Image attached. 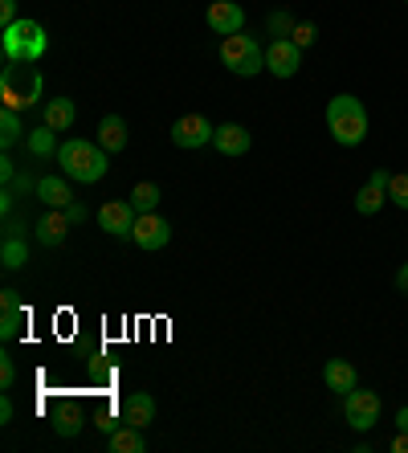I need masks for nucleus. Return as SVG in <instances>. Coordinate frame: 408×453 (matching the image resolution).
Masks as SVG:
<instances>
[{
    "label": "nucleus",
    "mask_w": 408,
    "mask_h": 453,
    "mask_svg": "<svg viewBox=\"0 0 408 453\" xmlns=\"http://www.w3.org/2000/svg\"><path fill=\"white\" fill-rule=\"evenodd\" d=\"M58 164L70 180L78 184H98V180L111 172V151L103 143H90V139H65L62 148H58Z\"/></svg>",
    "instance_id": "1"
},
{
    "label": "nucleus",
    "mask_w": 408,
    "mask_h": 453,
    "mask_svg": "<svg viewBox=\"0 0 408 453\" xmlns=\"http://www.w3.org/2000/svg\"><path fill=\"white\" fill-rule=\"evenodd\" d=\"M327 131L339 148H359L367 139V106L356 95H335L327 103Z\"/></svg>",
    "instance_id": "2"
},
{
    "label": "nucleus",
    "mask_w": 408,
    "mask_h": 453,
    "mask_svg": "<svg viewBox=\"0 0 408 453\" xmlns=\"http://www.w3.org/2000/svg\"><path fill=\"white\" fill-rule=\"evenodd\" d=\"M0 45H4V62H42L45 50H50V37H45L42 21H12L9 29H0Z\"/></svg>",
    "instance_id": "3"
},
{
    "label": "nucleus",
    "mask_w": 408,
    "mask_h": 453,
    "mask_svg": "<svg viewBox=\"0 0 408 453\" xmlns=\"http://www.w3.org/2000/svg\"><path fill=\"white\" fill-rule=\"evenodd\" d=\"M0 98H4L9 111H29V106H37V98H42V74H37V65H25V62L4 65V74H0Z\"/></svg>",
    "instance_id": "4"
},
{
    "label": "nucleus",
    "mask_w": 408,
    "mask_h": 453,
    "mask_svg": "<svg viewBox=\"0 0 408 453\" xmlns=\"http://www.w3.org/2000/svg\"><path fill=\"white\" fill-rule=\"evenodd\" d=\"M220 62L237 78H258L266 70V50L253 33H229V37H220Z\"/></svg>",
    "instance_id": "5"
},
{
    "label": "nucleus",
    "mask_w": 408,
    "mask_h": 453,
    "mask_svg": "<svg viewBox=\"0 0 408 453\" xmlns=\"http://www.w3.org/2000/svg\"><path fill=\"white\" fill-rule=\"evenodd\" d=\"M343 417H347V425H351L356 433L376 429L380 425V396L376 392H367V388H351L343 396Z\"/></svg>",
    "instance_id": "6"
},
{
    "label": "nucleus",
    "mask_w": 408,
    "mask_h": 453,
    "mask_svg": "<svg viewBox=\"0 0 408 453\" xmlns=\"http://www.w3.org/2000/svg\"><path fill=\"white\" fill-rule=\"evenodd\" d=\"M212 135H217V123H209L204 115H180L172 123V143L184 151H196L204 143H212Z\"/></svg>",
    "instance_id": "7"
},
{
    "label": "nucleus",
    "mask_w": 408,
    "mask_h": 453,
    "mask_svg": "<svg viewBox=\"0 0 408 453\" xmlns=\"http://www.w3.org/2000/svg\"><path fill=\"white\" fill-rule=\"evenodd\" d=\"M266 70H270L273 78H294L303 70V50H298L290 37H273V42L266 45Z\"/></svg>",
    "instance_id": "8"
},
{
    "label": "nucleus",
    "mask_w": 408,
    "mask_h": 453,
    "mask_svg": "<svg viewBox=\"0 0 408 453\" xmlns=\"http://www.w3.org/2000/svg\"><path fill=\"white\" fill-rule=\"evenodd\" d=\"M135 221H139V212L131 201H106L103 209H98V229L111 233V237H131Z\"/></svg>",
    "instance_id": "9"
},
{
    "label": "nucleus",
    "mask_w": 408,
    "mask_h": 453,
    "mask_svg": "<svg viewBox=\"0 0 408 453\" xmlns=\"http://www.w3.org/2000/svg\"><path fill=\"white\" fill-rule=\"evenodd\" d=\"M131 242H135L139 250L156 253V250H164V245L172 242V225L164 221L159 212H139V221H135V233H131Z\"/></svg>",
    "instance_id": "10"
},
{
    "label": "nucleus",
    "mask_w": 408,
    "mask_h": 453,
    "mask_svg": "<svg viewBox=\"0 0 408 453\" xmlns=\"http://www.w3.org/2000/svg\"><path fill=\"white\" fill-rule=\"evenodd\" d=\"M204 21H209L212 33L229 37V33H241V25H245V9H241L237 0H212L209 12H204Z\"/></svg>",
    "instance_id": "11"
},
{
    "label": "nucleus",
    "mask_w": 408,
    "mask_h": 453,
    "mask_svg": "<svg viewBox=\"0 0 408 453\" xmlns=\"http://www.w3.org/2000/svg\"><path fill=\"white\" fill-rule=\"evenodd\" d=\"M119 409H123V425H135V429L156 425V396L151 392H131Z\"/></svg>",
    "instance_id": "12"
},
{
    "label": "nucleus",
    "mask_w": 408,
    "mask_h": 453,
    "mask_svg": "<svg viewBox=\"0 0 408 453\" xmlns=\"http://www.w3.org/2000/svg\"><path fill=\"white\" fill-rule=\"evenodd\" d=\"M37 201L45 204V209H65V204L73 201V188H70V176H42L37 180V192H33Z\"/></svg>",
    "instance_id": "13"
},
{
    "label": "nucleus",
    "mask_w": 408,
    "mask_h": 453,
    "mask_svg": "<svg viewBox=\"0 0 408 453\" xmlns=\"http://www.w3.org/2000/svg\"><path fill=\"white\" fill-rule=\"evenodd\" d=\"M250 143L253 139H250V131H245L241 123H220L217 135H212V148H217L220 156H245Z\"/></svg>",
    "instance_id": "14"
},
{
    "label": "nucleus",
    "mask_w": 408,
    "mask_h": 453,
    "mask_svg": "<svg viewBox=\"0 0 408 453\" xmlns=\"http://www.w3.org/2000/svg\"><path fill=\"white\" fill-rule=\"evenodd\" d=\"M323 384L331 392H339V396H347L351 388H359V376H356V368H351V359H327L323 364Z\"/></svg>",
    "instance_id": "15"
},
{
    "label": "nucleus",
    "mask_w": 408,
    "mask_h": 453,
    "mask_svg": "<svg viewBox=\"0 0 408 453\" xmlns=\"http://www.w3.org/2000/svg\"><path fill=\"white\" fill-rule=\"evenodd\" d=\"M65 233H70V217H65V209H50L42 221H37V242L50 245V250L65 242Z\"/></svg>",
    "instance_id": "16"
},
{
    "label": "nucleus",
    "mask_w": 408,
    "mask_h": 453,
    "mask_svg": "<svg viewBox=\"0 0 408 453\" xmlns=\"http://www.w3.org/2000/svg\"><path fill=\"white\" fill-rule=\"evenodd\" d=\"M98 143H103L111 156H119V151L127 148V139H131V131H127V123H123V115H106L103 123H98Z\"/></svg>",
    "instance_id": "17"
},
{
    "label": "nucleus",
    "mask_w": 408,
    "mask_h": 453,
    "mask_svg": "<svg viewBox=\"0 0 408 453\" xmlns=\"http://www.w3.org/2000/svg\"><path fill=\"white\" fill-rule=\"evenodd\" d=\"M73 119H78L73 98H50V103H45V127H53V131H70Z\"/></svg>",
    "instance_id": "18"
},
{
    "label": "nucleus",
    "mask_w": 408,
    "mask_h": 453,
    "mask_svg": "<svg viewBox=\"0 0 408 453\" xmlns=\"http://www.w3.org/2000/svg\"><path fill=\"white\" fill-rule=\"evenodd\" d=\"M25 148H29L33 159H50V156H58L62 143H58V131H53V127H37V131L25 135Z\"/></svg>",
    "instance_id": "19"
},
{
    "label": "nucleus",
    "mask_w": 408,
    "mask_h": 453,
    "mask_svg": "<svg viewBox=\"0 0 408 453\" xmlns=\"http://www.w3.org/2000/svg\"><path fill=\"white\" fill-rule=\"evenodd\" d=\"M143 449H147V437L135 425H123V429L111 433V453H143Z\"/></svg>",
    "instance_id": "20"
},
{
    "label": "nucleus",
    "mask_w": 408,
    "mask_h": 453,
    "mask_svg": "<svg viewBox=\"0 0 408 453\" xmlns=\"http://www.w3.org/2000/svg\"><path fill=\"white\" fill-rule=\"evenodd\" d=\"M25 262H29L25 237H4V242H0V265H4V270H21Z\"/></svg>",
    "instance_id": "21"
},
{
    "label": "nucleus",
    "mask_w": 408,
    "mask_h": 453,
    "mask_svg": "<svg viewBox=\"0 0 408 453\" xmlns=\"http://www.w3.org/2000/svg\"><path fill=\"white\" fill-rule=\"evenodd\" d=\"M21 135H25V123H21V111H0V148L9 151L12 143H21Z\"/></svg>",
    "instance_id": "22"
},
{
    "label": "nucleus",
    "mask_w": 408,
    "mask_h": 453,
    "mask_svg": "<svg viewBox=\"0 0 408 453\" xmlns=\"http://www.w3.org/2000/svg\"><path fill=\"white\" fill-rule=\"evenodd\" d=\"M159 196H164V192H159V184H151V180H139L127 201L135 204V212H156L159 209Z\"/></svg>",
    "instance_id": "23"
},
{
    "label": "nucleus",
    "mask_w": 408,
    "mask_h": 453,
    "mask_svg": "<svg viewBox=\"0 0 408 453\" xmlns=\"http://www.w3.org/2000/svg\"><path fill=\"white\" fill-rule=\"evenodd\" d=\"M384 201H388L384 188H376V184H364V188L356 192V212H359V217H376V212L384 209Z\"/></svg>",
    "instance_id": "24"
},
{
    "label": "nucleus",
    "mask_w": 408,
    "mask_h": 453,
    "mask_svg": "<svg viewBox=\"0 0 408 453\" xmlns=\"http://www.w3.org/2000/svg\"><path fill=\"white\" fill-rule=\"evenodd\" d=\"M53 429H58V437H78L82 433V409L62 404V409L53 412Z\"/></svg>",
    "instance_id": "25"
},
{
    "label": "nucleus",
    "mask_w": 408,
    "mask_h": 453,
    "mask_svg": "<svg viewBox=\"0 0 408 453\" xmlns=\"http://www.w3.org/2000/svg\"><path fill=\"white\" fill-rule=\"evenodd\" d=\"M25 323H29V311H25V303L21 306H9V311H4V319H0V339H4V343H9V339H17Z\"/></svg>",
    "instance_id": "26"
},
{
    "label": "nucleus",
    "mask_w": 408,
    "mask_h": 453,
    "mask_svg": "<svg viewBox=\"0 0 408 453\" xmlns=\"http://www.w3.org/2000/svg\"><path fill=\"white\" fill-rule=\"evenodd\" d=\"M388 201L408 212V172H396V176H392V184H388Z\"/></svg>",
    "instance_id": "27"
},
{
    "label": "nucleus",
    "mask_w": 408,
    "mask_h": 453,
    "mask_svg": "<svg viewBox=\"0 0 408 453\" xmlns=\"http://www.w3.org/2000/svg\"><path fill=\"white\" fill-rule=\"evenodd\" d=\"M314 37H319V29H314L311 21H298V25H294V33H290V42L298 45V50H306V45H314Z\"/></svg>",
    "instance_id": "28"
},
{
    "label": "nucleus",
    "mask_w": 408,
    "mask_h": 453,
    "mask_svg": "<svg viewBox=\"0 0 408 453\" xmlns=\"http://www.w3.org/2000/svg\"><path fill=\"white\" fill-rule=\"evenodd\" d=\"M4 188H12V196H29V192H37V180H33L29 172H17Z\"/></svg>",
    "instance_id": "29"
},
{
    "label": "nucleus",
    "mask_w": 408,
    "mask_h": 453,
    "mask_svg": "<svg viewBox=\"0 0 408 453\" xmlns=\"http://www.w3.org/2000/svg\"><path fill=\"white\" fill-rule=\"evenodd\" d=\"M294 25H298V21H294L290 12H273V17H270V29L278 33V37H290V33H294Z\"/></svg>",
    "instance_id": "30"
},
{
    "label": "nucleus",
    "mask_w": 408,
    "mask_h": 453,
    "mask_svg": "<svg viewBox=\"0 0 408 453\" xmlns=\"http://www.w3.org/2000/svg\"><path fill=\"white\" fill-rule=\"evenodd\" d=\"M12 384H17V364H12L9 356H0V388L9 392Z\"/></svg>",
    "instance_id": "31"
},
{
    "label": "nucleus",
    "mask_w": 408,
    "mask_h": 453,
    "mask_svg": "<svg viewBox=\"0 0 408 453\" xmlns=\"http://www.w3.org/2000/svg\"><path fill=\"white\" fill-rule=\"evenodd\" d=\"M12 21H21L17 17V0H0V29H9Z\"/></svg>",
    "instance_id": "32"
},
{
    "label": "nucleus",
    "mask_w": 408,
    "mask_h": 453,
    "mask_svg": "<svg viewBox=\"0 0 408 453\" xmlns=\"http://www.w3.org/2000/svg\"><path fill=\"white\" fill-rule=\"evenodd\" d=\"M0 306H4V311H9V306H21V290L4 286V290H0Z\"/></svg>",
    "instance_id": "33"
},
{
    "label": "nucleus",
    "mask_w": 408,
    "mask_h": 453,
    "mask_svg": "<svg viewBox=\"0 0 408 453\" xmlns=\"http://www.w3.org/2000/svg\"><path fill=\"white\" fill-rule=\"evenodd\" d=\"M12 176H17V164H12V156H9V151H4V156H0V180L9 184Z\"/></svg>",
    "instance_id": "34"
},
{
    "label": "nucleus",
    "mask_w": 408,
    "mask_h": 453,
    "mask_svg": "<svg viewBox=\"0 0 408 453\" xmlns=\"http://www.w3.org/2000/svg\"><path fill=\"white\" fill-rule=\"evenodd\" d=\"M65 217H70V225H82L86 221V209L78 201H70V204H65Z\"/></svg>",
    "instance_id": "35"
},
{
    "label": "nucleus",
    "mask_w": 408,
    "mask_h": 453,
    "mask_svg": "<svg viewBox=\"0 0 408 453\" xmlns=\"http://www.w3.org/2000/svg\"><path fill=\"white\" fill-rule=\"evenodd\" d=\"M367 184H376V188H384V192H388V184H392V176H388L384 168H376V172H372V176H367Z\"/></svg>",
    "instance_id": "36"
},
{
    "label": "nucleus",
    "mask_w": 408,
    "mask_h": 453,
    "mask_svg": "<svg viewBox=\"0 0 408 453\" xmlns=\"http://www.w3.org/2000/svg\"><path fill=\"white\" fill-rule=\"evenodd\" d=\"M392 453H408V433H400L396 429V437H392V445H388Z\"/></svg>",
    "instance_id": "37"
},
{
    "label": "nucleus",
    "mask_w": 408,
    "mask_h": 453,
    "mask_svg": "<svg viewBox=\"0 0 408 453\" xmlns=\"http://www.w3.org/2000/svg\"><path fill=\"white\" fill-rule=\"evenodd\" d=\"M396 290H400V295H408V262L396 270Z\"/></svg>",
    "instance_id": "38"
},
{
    "label": "nucleus",
    "mask_w": 408,
    "mask_h": 453,
    "mask_svg": "<svg viewBox=\"0 0 408 453\" xmlns=\"http://www.w3.org/2000/svg\"><path fill=\"white\" fill-rule=\"evenodd\" d=\"M0 421H4V425L12 421V401H9V396H0Z\"/></svg>",
    "instance_id": "39"
},
{
    "label": "nucleus",
    "mask_w": 408,
    "mask_h": 453,
    "mask_svg": "<svg viewBox=\"0 0 408 453\" xmlns=\"http://www.w3.org/2000/svg\"><path fill=\"white\" fill-rule=\"evenodd\" d=\"M396 429L408 433V404H400V409H396Z\"/></svg>",
    "instance_id": "40"
},
{
    "label": "nucleus",
    "mask_w": 408,
    "mask_h": 453,
    "mask_svg": "<svg viewBox=\"0 0 408 453\" xmlns=\"http://www.w3.org/2000/svg\"><path fill=\"white\" fill-rule=\"evenodd\" d=\"M404 4H408V0H404Z\"/></svg>",
    "instance_id": "41"
}]
</instances>
